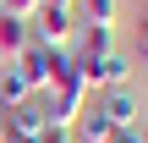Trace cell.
I'll return each mask as SVG.
<instances>
[{
	"instance_id": "obj_3",
	"label": "cell",
	"mask_w": 148,
	"mask_h": 143,
	"mask_svg": "<svg viewBox=\"0 0 148 143\" xmlns=\"http://www.w3.org/2000/svg\"><path fill=\"white\" fill-rule=\"evenodd\" d=\"M77 72H82V83H88V94H93V88H126L132 61H126V55H99V61H77Z\"/></svg>"
},
{
	"instance_id": "obj_18",
	"label": "cell",
	"mask_w": 148,
	"mask_h": 143,
	"mask_svg": "<svg viewBox=\"0 0 148 143\" xmlns=\"http://www.w3.org/2000/svg\"><path fill=\"white\" fill-rule=\"evenodd\" d=\"M0 6H5V0H0Z\"/></svg>"
},
{
	"instance_id": "obj_2",
	"label": "cell",
	"mask_w": 148,
	"mask_h": 143,
	"mask_svg": "<svg viewBox=\"0 0 148 143\" xmlns=\"http://www.w3.org/2000/svg\"><path fill=\"white\" fill-rule=\"evenodd\" d=\"M49 132V105H44V94H27L22 105H11L5 110V138H44Z\"/></svg>"
},
{
	"instance_id": "obj_12",
	"label": "cell",
	"mask_w": 148,
	"mask_h": 143,
	"mask_svg": "<svg viewBox=\"0 0 148 143\" xmlns=\"http://www.w3.org/2000/svg\"><path fill=\"white\" fill-rule=\"evenodd\" d=\"M38 6H44V0H5V6H0V11H11V17H33V11H38Z\"/></svg>"
},
{
	"instance_id": "obj_5",
	"label": "cell",
	"mask_w": 148,
	"mask_h": 143,
	"mask_svg": "<svg viewBox=\"0 0 148 143\" xmlns=\"http://www.w3.org/2000/svg\"><path fill=\"white\" fill-rule=\"evenodd\" d=\"M11 66H16V72L27 77V88L38 94V88L49 83V66H55V50H49V44H27V50H22V55H16Z\"/></svg>"
},
{
	"instance_id": "obj_15",
	"label": "cell",
	"mask_w": 148,
	"mask_h": 143,
	"mask_svg": "<svg viewBox=\"0 0 148 143\" xmlns=\"http://www.w3.org/2000/svg\"><path fill=\"white\" fill-rule=\"evenodd\" d=\"M44 6H71V0H44Z\"/></svg>"
},
{
	"instance_id": "obj_16",
	"label": "cell",
	"mask_w": 148,
	"mask_h": 143,
	"mask_svg": "<svg viewBox=\"0 0 148 143\" xmlns=\"http://www.w3.org/2000/svg\"><path fill=\"white\" fill-rule=\"evenodd\" d=\"M5 143H33V138H5Z\"/></svg>"
},
{
	"instance_id": "obj_9",
	"label": "cell",
	"mask_w": 148,
	"mask_h": 143,
	"mask_svg": "<svg viewBox=\"0 0 148 143\" xmlns=\"http://www.w3.org/2000/svg\"><path fill=\"white\" fill-rule=\"evenodd\" d=\"M27 94H33V88H27V77H22L16 66H0V99H5V110H11V105H22Z\"/></svg>"
},
{
	"instance_id": "obj_4",
	"label": "cell",
	"mask_w": 148,
	"mask_h": 143,
	"mask_svg": "<svg viewBox=\"0 0 148 143\" xmlns=\"http://www.w3.org/2000/svg\"><path fill=\"white\" fill-rule=\"evenodd\" d=\"M99 110L110 116V127H137V121H143V99L132 94V83H126V88H104V94H99Z\"/></svg>"
},
{
	"instance_id": "obj_11",
	"label": "cell",
	"mask_w": 148,
	"mask_h": 143,
	"mask_svg": "<svg viewBox=\"0 0 148 143\" xmlns=\"http://www.w3.org/2000/svg\"><path fill=\"white\" fill-rule=\"evenodd\" d=\"M110 143H148V127H143V121H137V127H115Z\"/></svg>"
},
{
	"instance_id": "obj_17",
	"label": "cell",
	"mask_w": 148,
	"mask_h": 143,
	"mask_svg": "<svg viewBox=\"0 0 148 143\" xmlns=\"http://www.w3.org/2000/svg\"><path fill=\"white\" fill-rule=\"evenodd\" d=\"M0 143H5V121H0Z\"/></svg>"
},
{
	"instance_id": "obj_13",
	"label": "cell",
	"mask_w": 148,
	"mask_h": 143,
	"mask_svg": "<svg viewBox=\"0 0 148 143\" xmlns=\"http://www.w3.org/2000/svg\"><path fill=\"white\" fill-rule=\"evenodd\" d=\"M38 143H71V132H66V127H49V132H44Z\"/></svg>"
},
{
	"instance_id": "obj_8",
	"label": "cell",
	"mask_w": 148,
	"mask_h": 143,
	"mask_svg": "<svg viewBox=\"0 0 148 143\" xmlns=\"http://www.w3.org/2000/svg\"><path fill=\"white\" fill-rule=\"evenodd\" d=\"M71 127H77L88 143H110V132H115V127H110V116H104L99 105H82V116H77Z\"/></svg>"
},
{
	"instance_id": "obj_14",
	"label": "cell",
	"mask_w": 148,
	"mask_h": 143,
	"mask_svg": "<svg viewBox=\"0 0 148 143\" xmlns=\"http://www.w3.org/2000/svg\"><path fill=\"white\" fill-rule=\"evenodd\" d=\"M143 55H148V17H143Z\"/></svg>"
},
{
	"instance_id": "obj_1",
	"label": "cell",
	"mask_w": 148,
	"mask_h": 143,
	"mask_svg": "<svg viewBox=\"0 0 148 143\" xmlns=\"http://www.w3.org/2000/svg\"><path fill=\"white\" fill-rule=\"evenodd\" d=\"M27 33H33V44H49V50H60V44H71V33H77V17H71V6H38V11L27 17Z\"/></svg>"
},
{
	"instance_id": "obj_7",
	"label": "cell",
	"mask_w": 148,
	"mask_h": 143,
	"mask_svg": "<svg viewBox=\"0 0 148 143\" xmlns=\"http://www.w3.org/2000/svg\"><path fill=\"white\" fill-rule=\"evenodd\" d=\"M33 44V33H27V17H11V11H0V66H11L22 50Z\"/></svg>"
},
{
	"instance_id": "obj_6",
	"label": "cell",
	"mask_w": 148,
	"mask_h": 143,
	"mask_svg": "<svg viewBox=\"0 0 148 143\" xmlns=\"http://www.w3.org/2000/svg\"><path fill=\"white\" fill-rule=\"evenodd\" d=\"M77 61H99V55H115V22H82V44L71 50Z\"/></svg>"
},
{
	"instance_id": "obj_10",
	"label": "cell",
	"mask_w": 148,
	"mask_h": 143,
	"mask_svg": "<svg viewBox=\"0 0 148 143\" xmlns=\"http://www.w3.org/2000/svg\"><path fill=\"white\" fill-rule=\"evenodd\" d=\"M77 22H115V0H71Z\"/></svg>"
}]
</instances>
